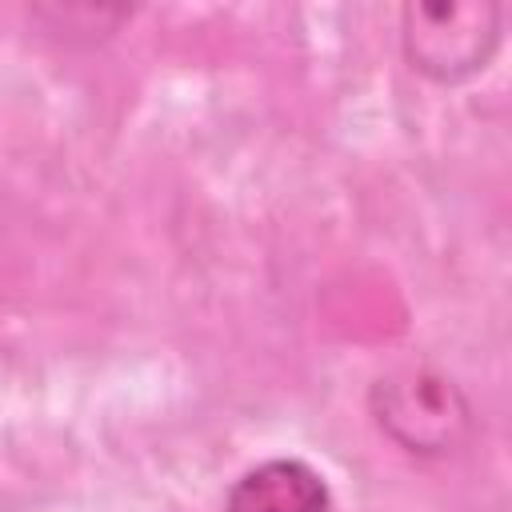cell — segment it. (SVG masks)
<instances>
[{
	"instance_id": "1",
	"label": "cell",
	"mask_w": 512,
	"mask_h": 512,
	"mask_svg": "<svg viewBox=\"0 0 512 512\" xmlns=\"http://www.w3.org/2000/svg\"><path fill=\"white\" fill-rule=\"evenodd\" d=\"M368 412L396 448L424 460L452 456L476 428L464 388L428 364H404L380 376L368 392Z\"/></svg>"
},
{
	"instance_id": "2",
	"label": "cell",
	"mask_w": 512,
	"mask_h": 512,
	"mask_svg": "<svg viewBox=\"0 0 512 512\" xmlns=\"http://www.w3.org/2000/svg\"><path fill=\"white\" fill-rule=\"evenodd\" d=\"M500 28L504 12L496 0H424L400 8L404 56L436 84H460L484 72L500 48Z\"/></svg>"
},
{
	"instance_id": "3",
	"label": "cell",
	"mask_w": 512,
	"mask_h": 512,
	"mask_svg": "<svg viewBox=\"0 0 512 512\" xmlns=\"http://www.w3.org/2000/svg\"><path fill=\"white\" fill-rule=\"evenodd\" d=\"M224 512H328V484L312 464L276 456L232 484Z\"/></svg>"
}]
</instances>
